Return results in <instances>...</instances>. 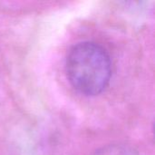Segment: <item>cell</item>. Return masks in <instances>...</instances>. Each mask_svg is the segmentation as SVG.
Instances as JSON below:
<instances>
[{"label":"cell","instance_id":"cell-1","mask_svg":"<svg viewBox=\"0 0 155 155\" xmlns=\"http://www.w3.org/2000/svg\"><path fill=\"white\" fill-rule=\"evenodd\" d=\"M65 71L70 84L76 91L92 96L101 94L108 86L112 76V62L101 45L84 41L69 50Z\"/></svg>","mask_w":155,"mask_h":155}]
</instances>
